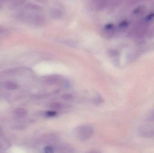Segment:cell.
I'll use <instances>...</instances> for the list:
<instances>
[{
    "label": "cell",
    "instance_id": "6da1fadb",
    "mask_svg": "<svg viewBox=\"0 0 154 153\" xmlns=\"http://www.w3.org/2000/svg\"><path fill=\"white\" fill-rule=\"evenodd\" d=\"M92 127L88 125L80 126L75 129V135L81 141H85L90 139L93 134Z\"/></svg>",
    "mask_w": 154,
    "mask_h": 153
},
{
    "label": "cell",
    "instance_id": "7a4b0ae2",
    "mask_svg": "<svg viewBox=\"0 0 154 153\" xmlns=\"http://www.w3.org/2000/svg\"><path fill=\"white\" fill-rule=\"evenodd\" d=\"M26 0H0L1 2L7 4L9 8H15L25 2Z\"/></svg>",
    "mask_w": 154,
    "mask_h": 153
},
{
    "label": "cell",
    "instance_id": "3957f363",
    "mask_svg": "<svg viewBox=\"0 0 154 153\" xmlns=\"http://www.w3.org/2000/svg\"><path fill=\"white\" fill-rule=\"evenodd\" d=\"M141 134L144 137H152L154 136V130L151 129H145L141 131Z\"/></svg>",
    "mask_w": 154,
    "mask_h": 153
},
{
    "label": "cell",
    "instance_id": "277c9868",
    "mask_svg": "<svg viewBox=\"0 0 154 153\" xmlns=\"http://www.w3.org/2000/svg\"><path fill=\"white\" fill-rule=\"evenodd\" d=\"M60 80V78L59 76H57V75H53L51 77L47 78V82L50 84H56L59 82Z\"/></svg>",
    "mask_w": 154,
    "mask_h": 153
},
{
    "label": "cell",
    "instance_id": "5b68a950",
    "mask_svg": "<svg viewBox=\"0 0 154 153\" xmlns=\"http://www.w3.org/2000/svg\"><path fill=\"white\" fill-rule=\"evenodd\" d=\"M104 102V99L100 96L96 97L94 99V102L96 105H99Z\"/></svg>",
    "mask_w": 154,
    "mask_h": 153
},
{
    "label": "cell",
    "instance_id": "8992f818",
    "mask_svg": "<svg viewBox=\"0 0 154 153\" xmlns=\"http://www.w3.org/2000/svg\"><path fill=\"white\" fill-rule=\"evenodd\" d=\"M61 104L57 102H54L51 104V107L54 109H60L61 107Z\"/></svg>",
    "mask_w": 154,
    "mask_h": 153
},
{
    "label": "cell",
    "instance_id": "52a82bcc",
    "mask_svg": "<svg viewBox=\"0 0 154 153\" xmlns=\"http://www.w3.org/2000/svg\"><path fill=\"white\" fill-rule=\"evenodd\" d=\"M62 98L65 100H70L73 99V95L70 94H66L62 95Z\"/></svg>",
    "mask_w": 154,
    "mask_h": 153
},
{
    "label": "cell",
    "instance_id": "ba28073f",
    "mask_svg": "<svg viewBox=\"0 0 154 153\" xmlns=\"http://www.w3.org/2000/svg\"><path fill=\"white\" fill-rule=\"evenodd\" d=\"M44 152L46 153H51L54 152L53 147L51 146H47L44 148Z\"/></svg>",
    "mask_w": 154,
    "mask_h": 153
},
{
    "label": "cell",
    "instance_id": "9c48e42d",
    "mask_svg": "<svg viewBox=\"0 0 154 153\" xmlns=\"http://www.w3.org/2000/svg\"><path fill=\"white\" fill-rule=\"evenodd\" d=\"M6 86H7V88H8V89H10V90H14V89H16V87H17L15 84L12 83L8 84Z\"/></svg>",
    "mask_w": 154,
    "mask_h": 153
},
{
    "label": "cell",
    "instance_id": "30bf717a",
    "mask_svg": "<svg viewBox=\"0 0 154 153\" xmlns=\"http://www.w3.org/2000/svg\"><path fill=\"white\" fill-rule=\"evenodd\" d=\"M128 22L125 20L121 22V23L119 24V27H121V28H125V27H128Z\"/></svg>",
    "mask_w": 154,
    "mask_h": 153
},
{
    "label": "cell",
    "instance_id": "8fae6325",
    "mask_svg": "<svg viewBox=\"0 0 154 153\" xmlns=\"http://www.w3.org/2000/svg\"><path fill=\"white\" fill-rule=\"evenodd\" d=\"M57 115V112L54 111H48L46 113V115L48 117H53Z\"/></svg>",
    "mask_w": 154,
    "mask_h": 153
},
{
    "label": "cell",
    "instance_id": "7c38bea8",
    "mask_svg": "<svg viewBox=\"0 0 154 153\" xmlns=\"http://www.w3.org/2000/svg\"><path fill=\"white\" fill-rule=\"evenodd\" d=\"M147 119L149 121H154V111L150 114V115L147 117Z\"/></svg>",
    "mask_w": 154,
    "mask_h": 153
},
{
    "label": "cell",
    "instance_id": "4fadbf2b",
    "mask_svg": "<svg viewBox=\"0 0 154 153\" xmlns=\"http://www.w3.org/2000/svg\"><path fill=\"white\" fill-rule=\"evenodd\" d=\"M113 24H111V23H109V24H106V25H105V29L106 30H110L113 28Z\"/></svg>",
    "mask_w": 154,
    "mask_h": 153
},
{
    "label": "cell",
    "instance_id": "5bb4252c",
    "mask_svg": "<svg viewBox=\"0 0 154 153\" xmlns=\"http://www.w3.org/2000/svg\"><path fill=\"white\" fill-rule=\"evenodd\" d=\"M154 17V13H152V14H149V15L146 17V21H150Z\"/></svg>",
    "mask_w": 154,
    "mask_h": 153
},
{
    "label": "cell",
    "instance_id": "9a60e30c",
    "mask_svg": "<svg viewBox=\"0 0 154 153\" xmlns=\"http://www.w3.org/2000/svg\"><path fill=\"white\" fill-rule=\"evenodd\" d=\"M5 30L3 28L0 27V34H3L4 33Z\"/></svg>",
    "mask_w": 154,
    "mask_h": 153
}]
</instances>
